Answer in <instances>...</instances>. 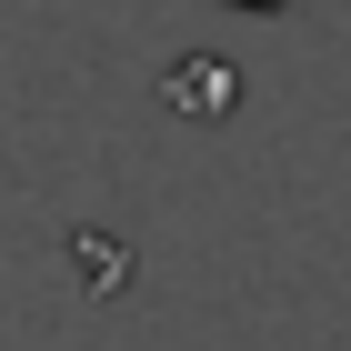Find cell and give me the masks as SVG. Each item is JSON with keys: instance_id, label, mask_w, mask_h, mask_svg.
<instances>
[{"instance_id": "1", "label": "cell", "mask_w": 351, "mask_h": 351, "mask_svg": "<svg viewBox=\"0 0 351 351\" xmlns=\"http://www.w3.org/2000/svg\"><path fill=\"white\" fill-rule=\"evenodd\" d=\"M241 10H281V0H241Z\"/></svg>"}]
</instances>
